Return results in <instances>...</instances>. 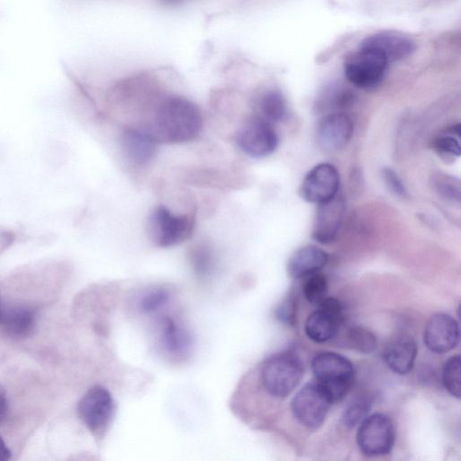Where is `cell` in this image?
Instances as JSON below:
<instances>
[{"label":"cell","mask_w":461,"mask_h":461,"mask_svg":"<svg viewBox=\"0 0 461 461\" xmlns=\"http://www.w3.org/2000/svg\"><path fill=\"white\" fill-rule=\"evenodd\" d=\"M353 122L351 118L340 112L324 115L317 123L315 140L324 151L333 152L343 148L351 138Z\"/></svg>","instance_id":"cell-12"},{"label":"cell","mask_w":461,"mask_h":461,"mask_svg":"<svg viewBox=\"0 0 461 461\" xmlns=\"http://www.w3.org/2000/svg\"><path fill=\"white\" fill-rule=\"evenodd\" d=\"M303 365L292 352H282L270 357L261 367V381L265 390L272 396L284 398L300 383Z\"/></svg>","instance_id":"cell-4"},{"label":"cell","mask_w":461,"mask_h":461,"mask_svg":"<svg viewBox=\"0 0 461 461\" xmlns=\"http://www.w3.org/2000/svg\"><path fill=\"white\" fill-rule=\"evenodd\" d=\"M195 213H173L164 204L156 206L149 219V234L158 247L169 248L189 240L194 230Z\"/></svg>","instance_id":"cell-3"},{"label":"cell","mask_w":461,"mask_h":461,"mask_svg":"<svg viewBox=\"0 0 461 461\" xmlns=\"http://www.w3.org/2000/svg\"><path fill=\"white\" fill-rule=\"evenodd\" d=\"M307 318L304 330L307 337L318 343L335 338L344 322V306L337 298L326 296Z\"/></svg>","instance_id":"cell-8"},{"label":"cell","mask_w":461,"mask_h":461,"mask_svg":"<svg viewBox=\"0 0 461 461\" xmlns=\"http://www.w3.org/2000/svg\"><path fill=\"white\" fill-rule=\"evenodd\" d=\"M360 47L379 52L388 63L403 59L415 50V43L411 38L393 31L370 35L361 42Z\"/></svg>","instance_id":"cell-16"},{"label":"cell","mask_w":461,"mask_h":461,"mask_svg":"<svg viewBox=\"0 0 461 461\" xmlns=\"http://www.w3.org/2000/svg\"><path fill=\"white\" fill-rule=\"evenodd\" d=\"M164 4L174 5L181 3L183 0H161Z\"/></svg>","instance_id":"cell-34"},{"label":"cell","mask_w":461,"mask_h":461,"mask_svg":"<svg viewBox=\"0 0 461 461\" xmlns=\"http://www.w3.org/2000/svg\"><path fill=\"white\" fill-rule=\"evenodd\" d=\"M276 317L285 324H294L295 318V302L288 296L278 305L275 312Z\"/></svg>","instance_id":"cell-31"},{"label":"cell","mask_w":461,"mask_h":461,"mask_svg":"<svg viewBox=\"0 0 461 461\" xmlns=\"http://www.w3.org/2000/svg\"><path fill=\"white\" fill-rule=\"evenodd\" d=\"M460 338L458 322L447 313H436L428 321L423 334L426 347L434 353L444 354L454 349Z\"/></svg>","instance_id":"cell-13"},{"label":"cell","mask_w":461,"mask_h":461,"mask_svg":"<svg viewBox=\"0 0 461 461\" xmlns=\"http://www.w3.org/2000/svg\"><path fill=\"white\" fill-rule=\"evenodd\" d=\"M382 177L385 185L387 186L391 193L402 198L407 196V190L402 181L392 168H383Z\"/></svg>","instance_id":"cell-30"},{"label":"cell","mask_w":461,"mask_h":461,"mask_svg":"<svg viewBox=\"0 0 461 461\" xmlns=\"http://www.w3.org/2000/svg\"><path fill=\"white\" fill-rule=\"evenodd\" d=\"M329 262V255L321 248L307 245L295 250L288 259L287 273L294 279L321 272Z\"/></svg>","instance_id":"cell-17"},{"label":"cell","mask_w":461,"mask_h":461,"mask_svg":"<svg viewBox=\"0 0 461 461\" xmlns=\"http://www.w3.org/2000/svg\"><path fill=\"white\" fill-rule=\"evenodd\" d=\"M8 411V403L5 389L0 384V425L5 421Z\"/></svg>","instance_id":"cell-32"},{"label":"cell","mask_w":461,"mask_h":461,"mask_svg":"<svg viewBox=\"0 0 461 461\" xmlns=\"http://www.w3.org/2000/svg\"><path fill=\"white\" fill-rule=\"evenodd\" d=\"M239 148L253 158L272 154L278 145V136L273 124L255 115L249 119L237 134Z\"/></svg>","instance_id":"cell-9"},{"label":"cell","mask_w":461,"mask_h":461,"mask_svg":"<svg viewBox=\"0 0 461 461\" xmlns=\"http://www.w3.org/2000/svg\"><path fill=\"white\" fill-rule=\"evenodd\" d=\"M167 300L168 294L165 289H152L141 298L140 308L145 312H152L163 306Z\"/></svg>","instance_id":"cell-29"},{"label":"cell","mask_w":461,"mask_h":461,"mask_svg":"<svg viewBox=\"0 0 461 461\" xmlns=\"http://www.w3.org/2000/svg\"><path fill=\"white\" fill-rule=\"evenodd\" d=\"M303 285V293L305 299L314 305H318L328 293V279L321 272L310 275Z\"/></svg>","instance_id":"cell-26"},{"label":"cell","mask_w":461,"mask_h":461,"mask_svg":"<svg viewBox=\"0 0 461 461\" xmlns=\"http://www.w3.org/2000/svg\"><path fill=\"white\" fill-rule=\"evenodd\" d=\"M315 381L328 393L332 402L341 401L350 391L355 369L346 357L331 351H322L312 360Z\"/></svg>","instance_id":"cell-2"},{"label":"cell","mask_w":461,"mask_h":461,"mask_svg":"<svg viewBox=\"0 0 461 461\" xmlns=\"http://www.w3.org/2000/svg\"><path fill=\"white\" fill-rule=\"evenodd\" d=\"M418 348L415 340L409 335H400L393 339L384 351V359L387 366L396 374H408L413 367Z\"/></svg>","instance_id":"cell-18"},{"label":"cell","mask_w":461,"mask_h":461,"mask_svg":"<svg viewBox=\"0 0 461 461\" xmlns=\"http://www.w3.org/2000/svg\"><path fill=\"white\" fill-rule=\"evenodd\" d=\"M203 128L199 108L179 95L158 100L143 127L158 143L178 144L194 140Z\"/></svg>","instance_id":"cell-1"},{"label":"cell","mask_w":461,"mask_h":461,"mask_svg":"<svg viewBox=\"0 0 461 461\" xmlns=\"http://www.w3.org/2000/svg\"><path fill=\"white\" fill-rule=\"evenodd\" d=\"M347 339L351 348L364 354L373 352L377 346L375 335L369 330L360 326L349 328Z\"/></svg>","instance_id":"cell-27"},{"label":"cell","mask_w":461,"mask_h":461,"mask_svg":"<svg viewBox=\"0 0 461 461\" xmlns=\"http://www.w3.org/2000/svg\"><path fill=\"white\" fill-rule=\"evenodd\" d=\"M161 339L165 348L174 355L184 354L189 347V338L185 330L169 317L161 320Z\"/></svg>","instance_id":"cell-21"},{"label":"cell","mask_w":461,"mask_h":461,"mask_svg":"<svg viewBox=\"0 0 461 461\" xmlns=\"http://www.w3.org/2000/svg\"><path fill=\"white\" fill-rule=\"evenodd\" d=\"M332 401L325 389L316 381L303 385L293 397L291 410L294 418L304 427H320Z\"/></svg>","instance_id":"cell-7"},{"label":"cell","mask_w":461,"mask_h":461,"mask_svg":"<svg viewBox=\"0 0 461 461\" xmlns=\"http://www.w3.org/2000/svg\"><path fill=\"white\" fill-rule=\"evenodd\" d=\"M442 383L445 389L454 397L460 398L461 358L459 355L449 357L443 366Z\"/></svg>","instance_id":"cell-24"},{"label":"cell","mask_w":461,"mask_h":461,"mask_svg":"<svg viewBox=\"0 0 461 461\" xmlns=\"http://www.w3.org/2000/svg\"><path fill=\"white\" fill-rule=\"evenodd\" d=\"M370 402L365 398H356L350 402L345 408L342 414L343 424L352 429L359 425L368 415Z\"/></svg>","instance_id":"cell-28"},{"label":"cell","mask_w":461,"mask_h":461,"mask_svg":"<svg viewBox=\"0 0 461 461\" xmlns=\"http://www.w3.org/2000/svg\"><path fill=\"white\" fill-rule=\"evenodd\" d=\"M158 142L143 128L126 127L121 136V146L126 159L135 167H145L156 153Z\"/></svg>","instance_id":"cell-15"},{"label":"cell","mask_w":461,"mask_h":461,"mask_svg":"<svg viewBox=\"0 0 461 461\" xmlns=\"http://www.w3.org/2000/svg\"><path fill=\"white\" fill-rule=\"evenodd\" d=\"M189 259L197 275L201 276L209 275L214 262L213 250L211 245L205 241L194 244L189 249Z\"/></svg>","instance_id":"cell-23"},{"label":"cell","mask_w":461,"mask_h":461,"mask_svg":"<svg viewBox=\"0 0 461 461\" xmlns=\"http://www.w3.org/2000/svg\"><path fill=\"white\" fill-rule=\"evenodd\" d=\"M3 313H4V309L2 308L1 303H0V322H1V320L3 317Z\"/></svg>","instance_id":"cell-35"},{"label":"cell","mask_w":461,"mask_h":461,"mask_svg":"<svg viewBox=\"0 0 461 461\" xmlns=\"http://www.w3.org/2000/svg\"><path fill=\"white\" fill-rule=\"evenodd\" d=\"M339 187V174L329 163H321L312 167L304 176L299 193L308 203H322L334 198Z\"/></svg>","instance_id":"cell-11"},{"label":"cell","mask_w":461,"mask_h":461,"mask_svg":"<svg viewBox=\"0 0 461 461\" xmlns=\"http://www.w3.org/2000/svg\"><path fill=\"white\" fill-rule=\"evenodd\" d=\"M395 440L392 420L384 413L367 415L359 424L357 443L366 456H381L391 452Z\"/></svg>","instance_id":"cell-5"},{"label":"cell","mask_w":461,"mask_h":461,"mask_svg":"<svg viewBox=\"0 0 461 461\" xmlns=\"http://www.w3.org/2000/svg\"><path fill=\"white\" fill-rule=\"evenodd\" d=\"M459 133L460 126L457 124L434 140V149L445 160H453L460 156Z\"/></svg>","instance_id":"cell-22"},{"label":"cell","mask_w":461,"mask_h":461,"mask_svg":"<svg viewBox=\"0 0 461 461\" xmlns=\"http://www.w3.org/2000/svg\"><path fill=\"white\" fill-rule=\"evenodd\" d=\"M388 61L379 52L360 47L351 53L344 62L345 77L359 88L376 86L384 78Z\"/></svg>","instance_id":"cell-6"},{"label":"cell","mask_w":461,"mask_h":461,"mask_svg":"<svg viewBox=\"0 0 461 461\" xmlns=\"http://www.w3.org/2000/svg\"><path fill=\"white\" fill-rule=\"evenodd\" d=\"M11 457V451L0 436V461L8 460Z\"/></svg>","instance_id":"cell-33"},{"label":"cell","mask_w":461,"mask_h":461,"mask_svg":"<svg viewBox=\"0 0 461 461\" xmlns=\"http://www.w3.org/2000/svg\"><path fill=\"white\" fill-rule=\"evenodd\" d=\"M257 116L270 123L282 121L286 114V102L281 92L267 90L256 101Z\"/></svg>","instance_id":"cell-20"},{"label":"cell","mask_w":461,"mask_h":461,"mask_svg":"<svg viewBox=\"0 0 461 461\" xmlns=\"http://www.w3.org/2000/svg\"><path fill=\"white\" fill-rule=\"evenodd\" d=\"M431 180L433 188L440 196L459 203L461 187L458 178L448 174L437 172L432 175Z\"/></svg>","instance_id":"cell-25"},{"label":"cell","mask_w":461,"mask_h":461,"mask_svg":"<svg viewBox=\"0 0 461 461\" xmlns=\"http://www.w3.org/2000/svg\"><path fill=\"white\" fill-rule=\"evenodd\" d=\"M36 314L30 306L19 305L5 311L1 322L5 330L12 336L23 338L34 330Z\"/></svg>","instance_id":"cell-19"},{"label":"cell","mask_w":461,"mask_h":461,"mask_svg":"<svg viewBox=\"0 0 461 461\" xmlns=\"http://www.w3.org/2000/svg\"><path fill=\"white\" fill-rule=\"evenodd\" d=\"M345 212V203L338 194L318 204L313 221L312 239L321 244L331 243L339 232Z\"/></svg>","instance_id":"cell-14"},{"label":"cell","mask_w":461,"mask_h":461,"mask_svg":"<svg viewBox=\"0 0 461 461\" xmlns=\"http://www.w3.org/2000/svg\"><path fill=\"white\" fill-rule=\"evenodd\" d=\"M82 421L94 434L104 432L114 411L110 392L101 385L90 388L81 398L77 407Z\"/></svg>","instance_id":"cell-10"}]
</instances>
